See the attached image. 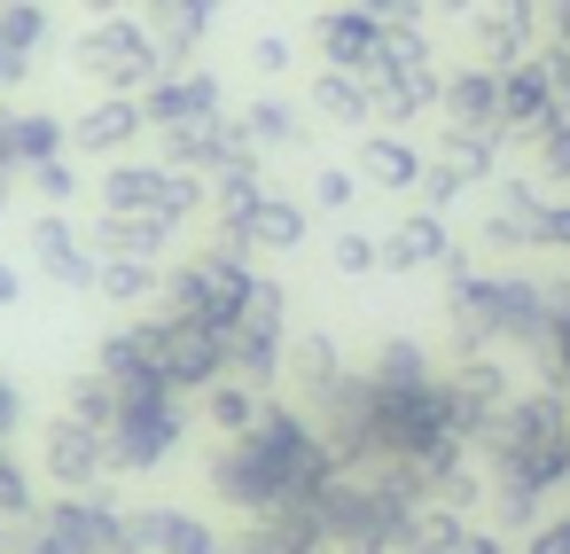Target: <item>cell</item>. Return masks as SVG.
Wrapping results in <instances>:
<instances>
[{
    "label": "cell",
    "instance_id": "3957f363",
    "mask_svg": "<svg viewBox=\"0 0 570 554\" xmlns=\"http://www.w3.org/2000/svg\"><path fill=\"white\" fill-rule=\"evenodd\" d=\"M71 71L95 79L102 95H149L173 63H165L157 32H149L141 17H95V24L71 40Z\"/></svg>",
    "mask_w": 570,
    "mask_h": 554
},
{
    "label": "cell",
    "instance_id": "d4e9b609",
    "mask_svg": "<svg viewBox=\"0 0 570 554\" xmlns=\"http://www.w3.org/2000/svg\"><path fill=\"white\" fill-rule=\"evenodd\" d=\"M289 367H297V383H305L313 398H328V390H336V352H328V344H297V359H289Z\"/></svg>",
    "mask_w": 570,
    "mask_h": 554
},
{
    "label": "cell",
    "instance_id": "7a4b0ae2",
    "mask_svg": "<svg viewBox=\"0 0 570 554\" xmlns=\"http://www.w3.org/2000/svg\"><path fill=\"white\" fill-rule=\"evenodd\" d=\"M102 437H110V476H149V468H165V461L180 453V437H188V406H180L173 383L118 390Z\"/></svg>",
    "mask_w": 570,
    "mask_h": 554
},
{
    "label": "cell",
    "instance_id": "e0dca14e",
    "mask_svg": "<svg viewBox=\"0 0 570 554\" xmlns=\"http://www.w3.org/2000/svg\"><path fill=\"white\" fill-rule=\"evenodd\" d=\"M157 289H165V274L149 258H102V274H95V297H110V305H157Z\"/></svg>",
    "mask_w": 570,
    "mask_h": 554
},
{
    "label": "cell",
    "instance_id": "ac0fdd59",
    "mask_svg": "<svg viewBox=\"0 0 570 554\" xmlns=\"http://www.w3.org/2000/svg\"><path fill=\"white\" fill-rule=\"evenodd\" d=\"M297 227H305V219H297L282 196H258V204H250V219H243L227 243H243V250H282V243H297Z\"/></svg>",
    "mask_w": 570,
    "mask_h": 554
},
{
    "label": "cell",
    "instance_id": "7c38bea8",
    "mask_svg": "<svg viewBox=\"0 0 570 554\" xmlns=\"http://www.w3.org/2000/svg\"><path fill=\"white\" fill-rule=\"evenodd\" d=\"M157 141H165V165H173V172H219L227 157H243V126H227V118L165 126Z\"/></svg>",
    "mask_w": 570,
    "mask_h": 554
},
{
    "label": "cell",
    "instance_id": "ffe728a7",
    "mask_svg": "<svg viewBox=\"0 0 570 554\" xmlns=\"http://www.w3.org/2000/svg\"><path fill=\"white\" fill-rule=\"evenodd\" d=\"M0 40H9L24 63L56 40V17H48V0H0Z\"/></svg>",
    "mask_w": 570,
    "mask_h": 554
},
{
    "label": "cell",
    "instance_id": "836d02e7",
    "mask_svg": "<svg viewBox=\"0 0 570 554\" xmlns=\"http://www.w3.org/2000/svg\"><path fill=\"white\" fill-rule=\"evenodd\" d=\"M9 180H17V172H0V227H9Z\"/></svg>",
    "mask_w": 570,
    "mask_h": 554
},
{
    "label": "cell",
    "instance_id": "9c48e42d",
    "mask_svg": "<svg viewBox=\"0 0 570 554\" xmlns=\"http://www.w3.org/2000/svg\"><path fill=\"white\" fill-rule=\"evenodd\" d=\"M141 133H149V110H141V95H102L87 118H71V157L118 165V157H126Z\"/></svg>",
    "mask_w": 570,
    "mask_h": 554
},
{
    "label": "cell",
    "instance_id": "484cf974",
    "mask_svg": "<svg viewBox=\"0 0 570 554\" xmlns=\"http://www.w3.org/2000/svg\"><path fill=\"white\" fill-rule=\"evenodd\" d=\"M321 48H328L336 63H360V56H367V24H352V17H328V32H321Z\"/></svg>",
    "mask_w": 570,
    "mask_h": 554
},
{
    "label": "cell",
    "instance_id": "52a82bcc",
    "mask_svg": "<svg viewBox=\"0 0 570 554\" xmlns=\"http://www.w3.org/2000/svg\"><path fill=\"white\" fill-rule=\"evenodd\" d=\"M40 476H48L56 492H102V476H110V437H102L95 422H79V414H48V429H40Z\"/></svg>",
    "mask_w": 570,
    "mask_h": 554
},
{
    "label": "cell",
    "instance_id": "f1b7e54d",
    "mask_svg": "<svg viewBox=\"0 0 570 554\" xmlns=\"http://www.w3.org/2000/svg\"><path fill=\"white\" fill-rule=\"evenodd\" d=\"M24 71H32V63H24V56H17V48H9V40H0V95H9V87H17V79H24Z\"/></svg>",
    "mask_w": 570,
    "mask_h": 554
},
{
    "label": "cell",
    "instance_id": "9a60e30c",
    "mask_svg": "<svg viewBox=\"0 0 570 554\" xmlns=\"http://www.w3.org/2000/svg\"><path fill=\"white\" fill-rule=\"evenodd\" d=\"M219 17V0H141V24L157 32V48H165V63L180 71V56L204 40V24Z\"/></svg>",
    "mask_w": 570,
    "mask_h": 554
},
{
    "label": "cell",
    "instance_id": "7402d4cb",
    "mask_svg": "<svg viewBox=\"0 0 570 554\" xmlns=\"http://www.w3.org/2000/svg\"><path fill=\"white\" fill-rule=\"evenodd\" d=\"M110 406H118V390H110V375H102V367H87V375H71V390H63V414H79V422H95V429H110Z\"/></svg>",
    "mask_w": 570,
    "mask_h": 554
},
{
    "label": "cell",
    "instance_id": "5b68a950",
    "mask_svg": "<svg viewBox=\"0 0 570 554\" xmlns=\"http://www.w3.org/2000/svg\"><path fill=\"white\" fill-rule=\"evenodd\" d=\"M32 531L56 546V554H102L118 531H126V507L110 492H56L32 507Z\"/></svg>",
    "mask_w": 570,
    "mask_h": 554
},
{
    "label": "cell",
    "instance_id": "8fae6325",
    "mask_svg": "<svg viewBox=\"0 0 570 554\" xmlns=\"http://www.w3.org/2000/svg\"><path fill=\"white\" fill-rule=\"evenodd\" d=\"M141 110H149V133H165V126H196V118H219V79H212V71H165V79L141 95Z\"/></svg>",
    "mask_w": 570,
    "mask_h": 554
},
{
    "label": "cell",
    "instance_id": "d6986e66",
    "mask_svg": "<svg viewBox=\"0 0 570 554\" xmlns=\"http://www.w3.org/2000/svg\"><path fill=\"white\" fill-rule=\"evenodd\" d=\"M204 414H212V429L219 437H243L266 406H258V383H235V375H219L212 390H204Z\"/></svg>",
    "mask_w": 570,
    "mask_h": 554
},
{
    "label": "cell",
    "instance_id": "1f68e13d",
    "mask_svg": "<svg viewBox=\"0 0 570 554\" xmlns=\"http://www.w3.org/2000/svg\"><path fill=\"white\" fill-rule=\"evenodd\" d=\"M102 554H141V538H134V523H126V531H118V538H110Z\"/></svg>",
    "mask_w": 570,
    "mask_h": 554
},
{
    "label": "cell",
    "instance_id": "4dcf8cb0",
    "mask_svg": "<svg viewBox=\"0 0 570 554\" xmlns=\"http://www.w3.org/2000/svg\"><path fill=\"white\" fill-rule=\"evenodd\" d=\"M17 297H24V274H17L9 258H0V305H17Z\"/></svg>",
    "mask_w": 570,
    "mask_h": 554
},
{
    "label": "cell",
    "instance_id": "83f0119b",
    "mask_svg": "<svg viewBox=\"0 0 570 554\" xmlns=\"http://www.w3.org/2000/svg\"><path fill=\"white\" fill-rule=\"evenodd\" d=\"M250 133H258V141H282V133H289V110H282V102H258V110H250Z\"/></svg>",
    "mask_w": 570,
    "mask_h": 554
},
{
    "label": "cell",
    "instance_id": "d6a6232c",
    "mask_svg": "<svg viewBox=\"0 0 570 554\" xmlns=\"http://www.w3.org/2000/svg\"><path fill=\"white\" fill-rule=\"evenodd\" d=\"M0 172H17V165H9V110H0Z\"/></svg>",
    "mask_w": 570,
    "mask_h": 554
},
{
    "label": "cell",
    "instance_id": "603a6c76",
    "mask_svg": "<svg viewBox=\"0 0 570 554\" xmlns=\"http://www.w3.org/2000/svg\"><path fill=\"white\" fill-rule=\"evenodd\" d=\"M32 468L9 453V445H0V523H32Z\"/></svg>",
    "mask_w": 570,
    "mask_h": 554
},
{
    "label": "cell",
    "instance_id": "5bb4252c",
    "mask_svg": "<svg viewBox=\"0 0 570 554\" xmlns=\"http://www.w3.org/2000/svg\"><path fill=\"white\" fill-rule=\"evenodd\" d=\"M165 180H173V165L118 157V165H102V180H95V204H102V211H157V204H165Z\"/></svg>",
    "mask_w": 570,
    "mask_h": 554
},
{
    "label": "cell",
    "instance_id": "4fadbf2b",
    "mask_svg": "<svg viewBox=\"0 0 570 554\" xmlns=\"http://www.w3.org/2000/svg\"><path fill=\"white\" fill-rule=\"evenodd\" d=\"M126 523H134L141 554H219V546H227V538H219L204 515H188V507H134Z\"/></svg>",
    "mask_w": 570,
    "mask_h": 554
},
{
    "label": "cell",
    "instance_id": "4316f807",
    "mask_svg": "<svg viewBox=\"0 0 570 554\" xmlns=\"http://www.w3.org/2000/svg\"><path fill=\"white\" fill-rule=\"evenodd\" d=\"M17 429H24V390H17L9 375H0V445H9Z\"/></svg>",
    "mask_w": 570,
    "mask_h": 554
},
{
    "label": "cell",
    "instance_id": "ba28073f",
    "mask_svg": "<svg viewBox=\"0 0 570 554\" xmlns=\"http://www.w3.org/2000/svg\"><path fill=\"white\" fill-rule=\"evenodd\" d=\"M24 250H32V274L56 289H95V274H102V258L87 250V227H71L63 211H40L24 227Z\"/></svg>",
    "mask_w": 570,
    "mask_h": 554
},
{
    "label": "cell",
    "instance_id": "30bf717a",
    "mask_svg": "<svg viewBox=\"0 0 570 554\" xmlns=\"http://www.w3.org/2000/svg\"><path fill=\"white\" fill-rule=\"evenodd\" d=\"M87 250L95 258H149L157 266L173 250V219H157V211H95Z\"/></svg>",
    "mask_w": 570,
    "mask_h": 554
},
{
    "label": "cell",
    "instance_id": "6da1fadb",
    "mask_svg": "<svg viewBox=\"0 0 570 554\" xmlns=\"http://www.w3.org/2000/svg\"><path fill=\"white\" fill-rule=\"evenodd\" d=\"M328 437L313 429V422H297L289 406H266L243 437H227L219 453H212V499H227L235 515H250V523H266L274 507H305V499H321L328 492Z\"/></svg>",
    "mask_w": 570,
    "mask_h": 554
},
{
    "label": "cell",
    "instance_id": "8992f818",
    "mask_svg": "<svg viewBox=\"0 0 570 554\" xmlns=\"http://www.w3.org/2000/svg\"><path fill=\"white\" fill-rule=\"evenodd\" d=\"M149 344H157V367L165 383L188 398V390H212L227 375V328H204V320H149Z\"/></svg>",
    "mask_w": 570,
    "mask_h": 554
},
{
    "label": "cell",
    "instance_id": "2e32d148",
    "mask_svg": "<svg viewBox=\"0 0 570 554\" xmlns=\"http://www.w3.org/2000/svg\"><path fill=\"white\" fill-rule=\"evenodd\" d=\"M48 157H71V118H56V110H9V165H17V180L32 165H48Z\"/></svg>",
    "mask_w": 570,
    "mask_h": 554
},
{
    "label": "cell",
    "instance_id": "f546056e",
    "mask_svg": "<svg viewBox=\"0 0 570 554\" xmlns=\"http://www.w3.org/2000/svg\"><path fill=\"white\" fill-rule=\"evenodd\" d=\"M87 17H141V0H79Z\"/></svg>",
    "mask_w": 570,
    "mask_h": 554
},
{
    "label": "cell",
    "instance_id": "277c9868",
    "mask_svg": "<svg viewBox=\"0 0 570 554\" xmlns=\"http://www.w3.org/2000/svg\"><path fill=\"white\" fill-rule=\"evenodd\" d=\"M250 297V266H243V243H212L196 258H180L157 289V313L165 320H204V328H235Z\"/></svg>",
    "mask_w": 570,
    "mask_h": 554
},
{
    "label": "cell",
    "instance_id": "cb8c5ba5",
    "mask_svg": "<svg viewBox=\"0 0 570 554\" xmlns=\"http://www.w3.org/2000/svg\"><path fill=\"white\" fill-rule=\"evenodd\" d=\"M24 180H32V196H40V211H63V204L79 196V172H71V157H48V165H32Z\"/></svg>",
    "mask_w": 570,
    "mask_h": 554
},
{
    "label": "cell",
    "instance_id": "44dd1931",
    "mask_svg": "<svg viewBox=\"0 0 570 554\" xmlns=\"http://www.w3.org/2000/svg\"><path fill=\"white\" fill-rule=\"evenodd\" d=\"M212 204H219V227H227V235L250 219V204H258V172H250V157H227V165H219V188H212Z\"/></svg>",
    "mask_w": 570,
    "mask_h": 554
}]
</instances>
